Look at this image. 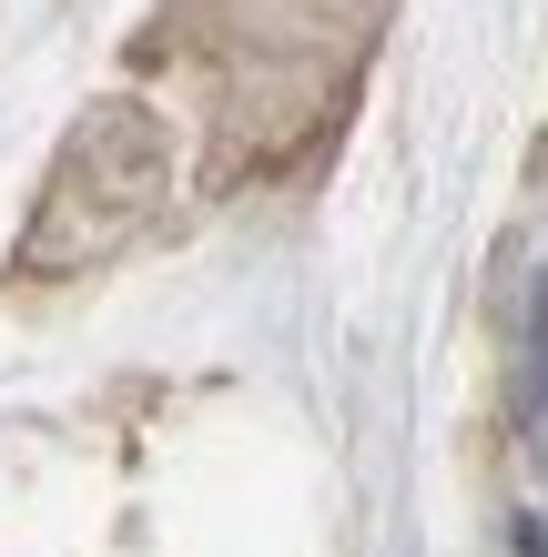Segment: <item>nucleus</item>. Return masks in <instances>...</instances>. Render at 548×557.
<instances>
[]
</instances>
